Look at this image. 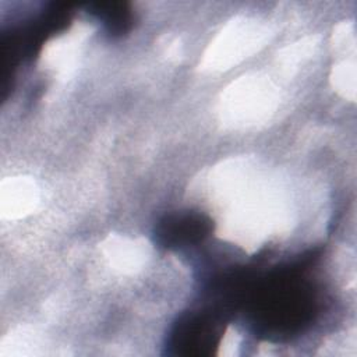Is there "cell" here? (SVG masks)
Here are the masks:
<instances>
[{
	"label": "cell",
	"mask_w": 357,
	"mask_h": 357,
	"mask_svg": "<svg viewBox=\"0 0 357 357\" xmlns=\"http://www.w3.org/2000/svg\"><path fill=\"white\" fill-rule=\"evenodd\" d=\"M95 13L106 25L110 33L121 35L126 33L131 26V13L124 8L123 4H106L100 6Z\"/></svg>",
	"instance_id": "cell-4"
},
{
	"label": "cell",
	"mask_w": 357,
	"mask_h": 357,
	"mask_svg": "<svg viewBox=\"0 0 357 357\" xmlns=\"http://www.w3.org/2000/svg\"><path fill=\"white\" fill-rule=\"evenodd\" d=\"M212 229L208 216L198 212H178L165 216L156 226V241L166 248L185 247L202 241Z\"/></svg>",
	"instance_id": "cell-3"
},
{
	"label": "cell",
	"mask_w": 357,
	"mask_h": 357,
	"mask_svg": "<svg viewBox=\"0 0 357 357\" xmlns=\"http://www.w3.org/2000/svg\"><path fill=\"white\" fill-rule=\"evenodd\" d=\"M308 261L293 262L273 272L252 293V315L257 331L265 337L290 336L314 318L317 296L311 283L303 278Z\"/></svg>",
	"instance_id": "cell-1"
},
{
	"label": "cell",
	"mask_w": 357,
	"mask_h": 357,
	"mask_svg": "<svg viewBox=\"0 0 357 357\" xmlns=\"http://www.w3.org/2000/svg\"><path fill=\"white\" fill-rule=\"evenodd\" d=\"M220 336V324L213 314L190 312L174 324L166 347L169 354L208 356L218 347Z\"/></svg>",
	"instance_id": "cell-2"
}]
</instances>
